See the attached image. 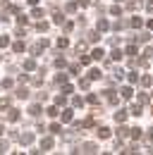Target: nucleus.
Wrapping results in <instances>:
<instances>
[{
    "mask_svg": "<svg viewBox=\"0 0 153 155\" xmlns=\"http://www.w3.org/2000/svg\"><path fill=\"white\" fill-rule=\"evenodd\" d=\"M31 141H34V134H22L19 136V143H22V146H29Z\"/></svg>",
    "mask_w": 153,
    "mask_h": 155,
    "instance_id": "nucleus-1",
    "label": "nucleus"
},
{
    "mask_svg": "<svg viewBox=\"0 0 153 155\" xmlns=\"http://www.w3.org/2000/svg\"><path fill=\"white\" fill-rule=\"evenodd\" d=\"M96 29H98L100 34H105V31H108V21H105V19H98V24H96Z\"/></svg>",
    "mask_w": 153,
    "mask_h": 155,
    "instance_id": "nucleus-2",
    "label": "nucleus"
},
{
    "mask_svg": "<svg viewBox=\"0 0 153 155\" xmlns=\"http://www.w3.org/2000/svg\"><path fill=\"white\" fill-rule=\"evenodd\" d=\"M41 148H43V150H50V148H53V138H43V141H41Z\"/></svg>",
    "mask_w": 153,
    "mask_h": 155,
    "instance_id": "nucleus-3",
    "label": "nucleus"
},
{
    "mask_svg": "<svg viewBox=\"0 0 153 155\" xmlns=\"http://www.w3.org/2000/svg\"><path fill=\"white\" fill-rule=\"evenodd\" d=\"M81 150H84V153H96L98 148H96L93 143H84V146H81Z\"/></svg>",
    "mask_w": 153,
    "mask_h": 155,
    "instance_id": "nucleus-4",
    "label": "nucleus"
},
{
    "mask_svg": "<svg viewBox=\"0 0 153 155\" xmlns=\"http://www.w3.org/2000/svg\"><path fill=\"white\" fill-rule=\"evenodd\" d=\"M98 136H100V138H110V129H108V127H100V129H98Z\"/></svg>",
    "mask_w": 153,
    "mask_h": 155,
    "instance_id": "nucleus-5",
    "label": "nucleus"
},
{
    "mask_svg": "<svg viewBox=\"0 0 153 155\" xmlns=\"http://www.w3.org/2000/svg\"><path fill=\"white\" fill-rule=\"evenodd\" d=\"M103 55H105V53H103L100 48H96V50H91V58H93V60H100Z\"/></svg>",
    "mask_w": 153,
    "mask_h": 155,
    "instance_id": "nucleus-6",
    "label": "nucleus"
},
{
    "mask_svg": "<svg viewBox=\"0 0 153 155\" xmlns=\"http://www.w3.org/2000/svg\"><path fill=\"white\" fill-rule=\"evenodd\" d=\"M120 93H122V98H127V100H129V98H132V88H129V86H124Z\"/></svg>",
    "mask_w": 153,
    "mask_h": 155,
    "instance_id": "nucleus-7",
    "label": "nucleus"
},
{
    "mask_svg": "<svg viewBox=\"0 0 153 155\" xmlns=\"http://www.w3.org/2000/svg\"><path fill=\"white\" fill-rule=\"evenodd\" d=\"M115 119H117V122H124V119H127V112H124V110H120V112H115Z\"/></svg>",
    "mask_w": 153,
    "mask_h": 155,
    "instance_id": "nucleus-8",
    "label": "nucleus"
},
{
    "mask_svg": "<svg viewBox=\"0 0 153 155\" xmlns=\"http://www.w3.org/2000/svg\"><path fill=\"white\" fill-rule=\"evenodd\" d=\"M10 107V98H0V110H7Z\"/></svg>",
    "mask_w": 153,
    "mask_h": 155,
    "instance_id": "nucleus-9",
    "label": "nucleus"
},
{
    "mask_svg": "<svg viewBox=\"0 0 153 155\" xmlns=\"http://www.w3.org/2000/svg\"><path fill=\"white\" fill-rule=\"evenodd\" d=\"M62 122H72V110H65L62 112Z\"/></svg>",
    "mask_w": 153,
    "mask_h": 155,
    "instance_id": "nucleus-10",
    "label": "nucleus"
},
{
    "mask_svg": "<svg viewBox=\"0 0 153 155\" xmlns=\"http://www.w3.org/2000/svg\"><path fill=\"white\" fill-rule=\"evenodd\" d=\"M29 112H31L34 117H36V115H41V105H31V107H29Z\"/></svg>",
    "mask_w": 153,
    "mask_h": 155,
    "instance_id": "nucleus-11",
    "label": "nucleus"
},
{
    "mask_svg": "<svg viewBox=\"0 0 153 155\" xmlns=\"http://www.w3.org/2000/svg\"><path fill=\"white\" fill-rule=\"evenodd\" d=\"M129 115H134V117H139V115H141V105H134L132 110H129Z\"/></svg>",
    "mask_w": 153,
    "mask_h": 155,
    "instance_id": "nucleus-12",
    "label": "nucleus"
},
{
    "mask_svg": "<svg viewBox=\"0 0 153 155\" xmlns=\"http://www.w3.org/2000/svg\"><path fill=\"white\" fill-rule=\"evenodd\" d=\"M89 79H100V69H91V72H89Z\"/></svg>",
    "mask_w": 153,
    "mask_h": 155,
    "instance_id": "nucleus-13",
    "label": "nucleus"
},
{
    "mask_svg": "<svg viewBox=\"0 0 153 155\" xmlns=\"http://www.w3.org/2000/svg\"><path fill=\"white\" fill-rule=\"evenodd\" d=\"M31 15H34V17H38V19H41V17H43V15H46V12H43V10H41V7H34V12H31Z\"/></svg>",
    "mask_w": 153,
    "mask_h": 155,
    "instance_id": "nucleus-14",
    "label": "nucleus"
},
{
    "mask_svg": "<svg viewBox=\"0 0 153 155\" xmlns=\"http://www.w3.org/2000/svg\"><path fill=\"white\" fill-rule=\"evenodd\" d=\"M60 131H62L60 124H50V134H60Z\"/></svg>",
    "mask_w": 153,
    "mask_h": 155,
    "instance_id": "nucleus-15",
    "label": "nucleus"
},
{
    "mask_svg": "<svg viewBox=\"0 0 153 155\" xmlns=\"http://www.w3.org/2000/svg\"><path fill=\"white\" fill-rule=\"evenodd\" d=\"M10 45V38L7 36H0V48H7Z\"/></svg>",
    "mask_w": 153,
    "mask_h": 155,
    "instance_id": "nucleus-16",
    "label": "nucleus"
},
{
    "mask_svg": "<svg viewBox=\"0 0 153 155\" xmlns=\"http://www.w3.org/2000/svg\"><path fill=\"white\" fill-rule=\"evenodd\" d=\"M127 55H136V45H134V43L127 45Z\"/></svg>",
    "mask_w": 153,
    "mask_h": 155,
    "instance_id": "nucleus-17",
    "label": "nucleus"
},
{
    "mask_svg": "<svg viewBox=\"0 0 153 155\" xmlns=\"http://www.w3.org/2000/svg\"><path fill=\"white\" fill-rule=\"evenodd\" d=\"M139 81H141V86H151V81H153V79H151V77H141Z\"/></svg>",
    "mask_w": 153,
    "mask_h": 155,
    "instance_id": "nucleus-18",
    "label": "nucleus"
},
{
    "mask_svg": "<svg viewBox=\"0 0 153 155\" xmlns=\"http://www.w3.org/2000/svg\"><path fill=\"white\" fill-rule=\"evenodd\" d=\"M17 98H29V91H26V88H19V91H17Z\"/></svg>",
    "mask_w": 153,
    "mask_h": 155,
    "instance_id": "nucleus-19",
    "label": "nucleus"
},
{
    "mask_svg": "<svg viewBox=\"0 0 153 155\" xmlns=\"http://www.w3.org/2000/svg\"><path fill=\"white\" fill-rule=\"evenodd\" d=\"M34 67H36L34 60H26V62H24V69H34Z\"/></svg>",
    "mask_w": 153,
    "mask_h": 155,
    "instance_id": "nucleus-20",
    "label": "nucleus"
},
{
    "mask_svg": "<svg viewBox=\"0 0 153 155\" xmlns=\"http://www.w3.org/2000/svg\"><path fill=\"white\" fill-rule=\"evenodd\" d=\"M67 43H70L67 38H57V48H67Z\"/></svg>",
    "mask_w": 153,
    "mask_h": 155,
    "instance_id": "nucleus-21",
    "label": "nucleus"
},
{
    "mask_svg": "<svg viewBox=\"0 0 153 155\" xmlns=\"http://www.w3.org/2000/svg\"><path fill=\"white\" fill-rule=\"evenodd\" d=\"M12 50H15V53H22V50H24V43H15Z\"/></svg>",
    "mask_w": 153,
    "mask_h": 155,
    "instance_id": "nucleus-22",
    "label": "nucleus"
},
{
    "mask_svg": "<svg viewBox=\"0 0 153 155\" xmlns=\"http://www.w3.org/2000/svg\"><path fill=\"white\" fill-rule=\"evenodd\" d=\"M55 81H57V84H65V81H67V74H57Z\"/></svg>",
    "mask_w": 153,
    "mask_h": 155,
    "instance_id": "nucleus-23",
    "label": "nucleus"
},
{
    "mask_svg": "<svg viewBox=\"0 0 153 155\" xmlns=\"http://www.w3.org/2000/svg\"><path fill=\"white\" fill-rule=\"evenodd\" d=\"M7 117H10V122H15V119L19 117V112H17V110H10V115H7Z\"/></svg>",
    "mask_w": 153,
    "mask_h": 155,
    "instance_id": "nucleus-24",
    "label": "nucleus"
},
{
    "mask_svg": "<svg viewBox=\"0 0 153 155\" xmlns=\"http://www.w3.org/2000/svg\"><path fill=\"white\" fill-rule=\"evenodd\" d=\"M62 19H65L62 12H55V19H53V21H55V24H62Z\"/></svg>",
    "mask_w": 153,
    "mask_h": 155,
    "instance_id": "nucleus-25",
    "label": "nucleus"
},
{
    "mask_svg": "<svg viewBox=\"0 0 153 155\" xmlns=\"http://www.w3.org/2000/svg\"><path fill=\"white\" fill-rule=\"evenodd\" d=\"M48 115H50V117H57L60 112H57V107H48Z\"/></svg>",
    "mask_w": 153,
    "mask_h": 155,
    "instance_id": "nucleus-26",
    "label": "nucleus"
},
{
    "mask_svg": "<svg viewBox=\"0 0 153 155\" xmlns=\"http://www.w3.org/2000/svg\"><path fill=\"white\" fill-rule=\"evenodd\" d=\"M136 81H139V74H134V72H132V74H129V84H136Z\"/></svg>",
    "mask_w": 153,
    "mask_h": 155,
    "instance_id": "nucleus-27",
    "label": "nucleus"
},
{
    "mask_svg": "<svg viewBox=\"0 0 153 155\" xmlns=\"http://www.w3.org/2000/svg\"><path fill=\"white\" fill-rule=\"evenodd\" d=\"M117 131H120V136H122V138H124V136H127V131H129V129H127V127H120V129H117Z\"/></svg>",
    "mask_w": 153,
    "mask_h": 155,
    "instance_id": "nucleus-28",
    "label": "nucleus"
},
{
    "mask_svg": "<svg viewBox=\"0 0 153 155\" xmlns=\"http://www.w3.org/2000/svg\"><path fill=\"white\" fill-rule=\"evenodd\" d=\"M141 24H144V21L139 19V17H134V19H132V26H141Z\"/></svg>",
    "mask_w": 153,
    "mask_h": 155,
    "instance_id": "nucleus-29",
    "label": "nucleus"
},
{
    "mask_svg": "<svg viewBox=\"0 0 153 155\" xmlns=\"http://www.w3.org/2000/svg\"><path fill=\"white\" fill-rule=\"evenodd\" d=\"M120 58H122V53H120V50L115 48V50H113V60H120Z\"/></svg>",
    "mask_w": 153,
    "mask_h": 155,
    "instance_id": "nucleus-30",
    "label": "nucleus"
},
{
    "mask_svg": "<svg viewBox=\"0 0 153 155\" xmlns=\"http://www.w3.org/2000/svg\"><path fill=\"white\" fill-rule=\"evenodd\" d=\"M89 103H91V105H98V98H96L93 93H91V96H89Z\"/></svg>",
    "mask_w": 153,
    "mask_h": 155,
    "instance_id": "nucleus-31",
    "label": "nucleus"
},
{
    "mask_svg": "<svg viewBox=\"0 0 153 155\" xmlns=\"http://www.w3.org/2000/svg\"><path fill=\"white\" fill-rule=\"evenodd\" d=\"M132 136L134 138H141V129H132Z\"/></svg>",
    "mask_w": 153,
    "mask_h": 155,
    "instance_id": "nucleus-32",
    "label": "nucleus"
},
{
    "mask_svg": "<svg viewBox=\"0 0 153 155\" xmlns=\"http://www.w3.org/2000/svg\"><path fill=\"white\" fill-rule=\"evenodd\" d=\"M5 150H7V143L2 141V143H0V153H5Z\"/></svg>",
    "mask_w": 153,
    "mask_h": 155,
    "instance_id": "nucleus-33",
    "label": "nucleus"
},
{
    "mask_svg": "<svg viewBox=\"0 0 153 155\" xmlns=\"http://www.w3.org/2000/svg\"><path fill=\"white\" fill-rule=\"evenodd\" d=\"M146 10H148V12H153V0H151V2H146Z\"/></svg>",
    "mask_w": 153,
    "mask_h": 155,
    "instance_id": "nucleus-34",
    "label": "nucleus"
},
{
    "mask_svg": "<svg viewBox=\"0 0 153 155\" xmlns=\"http://www.w3.org/2000/svg\"><path fill=\"white\" fill-rule=\"evenodd\" d=\"M146 26H148V29H151V31H153V19H151V21H148V24H146Z\"/></svg>",
    "mask_w": 153,
    "mask_h": 155,
    "instance_id": "nucleus-35",
    "label": "nucleus"
},
{
    "mask_svg": "<svg viewBox=\"0 0 153 155\" xmlns=\"http://www.w3.org/2000/svg\"><path fill=\"white\" fill-rule=\"evenodd\" d=\"M2 131H5V129H2V124H0V134H2Z\"/></svg>",
    "mask_w": 153,
    "mask_h": 155,
    "instance_id": "nucleus-36",
    "label": "nucleus"
}]
</instances>
